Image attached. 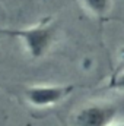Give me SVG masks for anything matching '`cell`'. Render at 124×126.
I'll return each instance as SVG.
<instances>
[{
	"instance_id": "6da1fadb",
	"label": "cell",
	"mask_w": 124,
	"mask_h": 126,
	"mask_svg": "<svg viewBox=\"0 0 124 126\" xmlns=\"http://www.w3.org/2000/svg\"><path fill=\"white\" fill-rule=\"evenodd\" d=\"M0 35L16 38L31 60H42L56 44L59 27L53 19H44L24 28H3Z\"/></svg>"
},
{
	"instance_id": "7a4b0ae2",
	"label": "cell",
	"mask_w": 124,
	"mask_h": 126,
	"mask_svg": "<svg viewBox=\"0 0 124 126\" xmlns=\"http://www.w3.org/2000/svg\"><path fill=\"white\" fill-rule=\"evenodd\" d=\"M74 88L73 84H35L24 90V98L31 107L48 109L70 97Z\"/></svg>"
},
{
	"instance_id": "3957f363",
	"label": "cell",
	"mask_w": 124,
	"mask_h": 126,
	"mask_svg": "<svg viewBox=\"0 0 124 126\" xmlns=\"http://www.w3.org/2000/svg\"><path fill=\"white\" fill-rule=\"evenodd\" d=\"M118 107L112 103H89L73 116V126H111L115 123Z\"/></svg>"
},
{
	"instance_id": "277c9868",
	"label": "cell",
	"mask_w": 124,
	"mask_h": 126,
	"mask_svg": "<svg viewBox=\"0 0 124 126\" xmlns=\"http://www.w3.org/2000/svg\"><path fill=\"white\" fill-rule=\"evenodd\" d=\"M83 9L96 19H104L112 10L114 0H80Z\"/></svg>"
},
{
	"instance_id": "5b68a950",
	"label": "cell",
	"mask_w": 124,
	"mask_h": 126,
	"mask_svg": "<svg viewBox=\"0 0 124 126\" xmlns=\"http://www.w3.org/2000/svg\"><path fill=\"white\" fill-rule=\"evenodd\" d=\"M107 88L114 91H124V70L115 73L107 84Z\"/></svg>"
},
{
	"instance_id": "8992f818",
	"label": "cell",
	"mask_w": 124,
	"mask_h": 126,
	"mask_svg": "<svg viewBox=\"0 0 124 126\" xmlns=\"http://www.w3.org/2000/svg\"><path fill=\"white\" fill-rule=\"evenodd\" d=\"M111 126H124V123H114V125H111Z\"/></svg>"
}]
</instances>
